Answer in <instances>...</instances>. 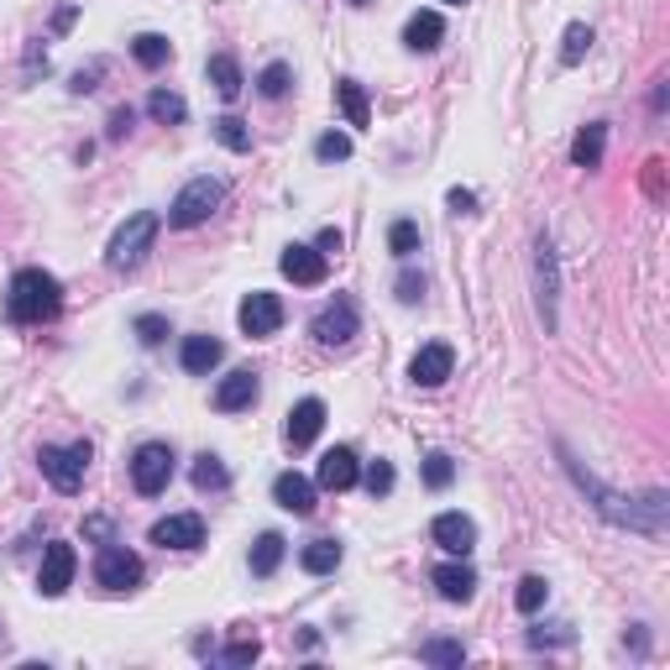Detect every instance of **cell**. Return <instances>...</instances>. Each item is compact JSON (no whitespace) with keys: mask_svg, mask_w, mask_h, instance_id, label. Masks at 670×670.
<instances>
[{"mask_svg":"<svg viewBox=\"0 0 670 670\" xmlns=\"http://www.w3.org/2000/svg\"><path fill=\"white\" fill-rule=\"evenodd\" d=\"M315 157H320V163H346V157H351V137H346V131H325L320 142H315Z\"/></svg>","mask_w":670,"mask_h":670,"instance_id":"39","label":"cell"},{"mask_svg":"<svg viewBox=\"0 0 670 670\" xmlns=\"http://www.w3.org/2000/svg\"><path fill=\"white\" fill-rule=\"evenodd\" d=\"M204 74H210V85H215V94H220V100H236V94H241V85H246V79H241V63H236L231 53H215V59L204 63Z\"/></svg>","mask_w":670,"mask_h":670,"instance_id":"25","label":"cell"},{"mask_svg":"<svg viewBox=\"0 0 670 670\" xmlns=\"http://www.w3.org/2000/svg\"><path fill=\"white\" fill-rule=\"evenodd\" d=\"M471 204H477L471 189H451V210H456V215H471Z\"/></svg>","mask_w":670,"mask_h":670,"instance_id":"43","label":"cell"},{"mask_svg":"<svg viewBox=\"0 0 670 670\" xmlns=\"http://www.w3.org/2000/svg\"><path fill=\"white\" fill-rule=\"evenodd\" d=\"M440 37H445V22H440V11H414L404 27V42L414 53H435Z\"/></svg>","mask_w":670,"mask_h":670,"instance_id":"23","label":"cell"},{"mask_svg":"<svg viewBox=\"0 0 670 670\" xmlns=\"http://www.w3.org/2000/svg\"><path fill=\"white\" fill-rule=\"evenodd\" d=\"M273 503L299 514V519H309V514H315V482L299 477V471H278V477H273Z\"/></svg>","mask_w":670,"mask_h":670,"instance_id":"17","label":"cell"},{"mask_svg":"<svg viewBox=\"0 0 670 670\" xmlns=\"http://www.w3.org/2000/svg\"><path fill=\"white\" fill-rule=\"evenodd\" d=\"M74 16H79V11H74V5H63V11H59V22H53V27H59V31H68V27H74Z\"/></svg>","mask_w":670,"mask_h":670,"instance_id":"46","label":"cell"},{"mask_svg":"<svg viewBox=\"0 0 670 670\" xmlns=\"http://www.w3.org/2000/svg\"><path fill=\"white\" fill-rule=\"evenodd\" d=\"M278 267H283V278H289V283H299V289H315V283H325V273H330V263H325L320 246H304V241L283 246Z\"/></svg>","mask_w":670,"mask_h":670,"instance_id":"10","label":"cell"},{"mask_svg":"<svg viewBox=\"0 0 670 670\" xmlns=\"http://www.w3.org/2000/svg\"><path fill=\"white\" fill-rule=\"evenodd\" d=\"M388 246H393V257H414V252H419V226H414V220H393V226H388Z\"/></svg>","mask_w":670,"mask_h":670,"instance_id":"35","label":"cell"},{"mask_svg":"<svg viewBox=\"0 0 670 670\" xmlns=\"http://www.w3.org/2000/svg\"><path fill=\"white\" fill-rule=\"evenodd\" d=\"M236 325H241V336H252V341L278 336V325H283V299L267 289H252L241 299V309H236Z\"/></svg>","mask_w":670,"mask_h":670,"instance_id":"8","label":"cell"},{"mask_svg":"<svg viewBox=\"0 0 670 670\" xmlns=\"http://www.w3.org/2000/svg\"><path fill=\"white\" fill-rule=\"evenodd\" d=\"M257 393H263L257 372H252V367H241V372H231V378H220V388H215V408H220V414L252 408V404H257Z\"/></svg>","mask_w":670,"mask_h":670,"instance_id":"18","label":"cell"},{"mask_svg":"<svg viewBox=\"0 0 670 670\" xmlns=\"http://www.w3.org/2000/svg\"><path fill=\"white\" fill-rule=\"evenodd\" d=\"M309 330H315L320 346H351V336L362 330V309H356V299H351V293H336L320 315H315Z\"/></svg>","mask_w":670,"mask_h":670,"instance_id":"7","label":"cell"},{"mask_svg":"<svg viewBox=\"0 0 670 670\" xmlns=\"http://www.w3.org/2000/svg\"><path fill=\"white\" fill-rule=\"evenodd\" d=\"M168 482H174V445L147 440L142 451L131 456V488L142 497H157V493H168Z\"/></svg>","mask_w":670,"mask_h":670,"instance_id":"6","label":"cell"},{"mask_svg":"<svg viewBox=\"0 0 670 670\" xmlns=\"http://www.w3.org/2000/svg\"><path fill=\"white\" fill-rule=\"evenodd\" d=\"M325 430V404L320 399H299L289 408V425H283V440H289L293 451H304V445H315V435Z\"/></svg>","mask_w":670,"mask_h":670,"instance_id":"16","label":"cell"},{"mask_svg":"<svg viewBox=\"0 0 670 670\" xmlns=\"http://www.w3.org/2000/svg\"><path fill=\"white\" fill-rule=\"evenodd\" d=\"M435 586H440L445 603H471V592H477V571L467 566V555H456V560L435 566Z\"/></svg>","mask_w":670,"mask_h":670,"instance_id":"20","label":"cell"},{"mask_svg":"<svg viewBox=\"0 0 670 670\" xmlns=\"http://www.w3.org/2000/svg\"><path fill=\"white\" fill-rule=\"evenodd\" d=\"M351 5H372V0H351Z\"/></svg>","mask_w":670,"mask_h":670,"instance_id":"48","label":"cell"},{"mask_svg":"<svg viewBox=\"0 0 670 670\" xmlns=\"http://www.w3.org/2000/svg\"><path fill=\"white\" fill-rule=\"evenodd\" d=\"M131 59L142 63V68H163V63L174 59V42H168V37H157V31H142V37L131 42Z\"/></svg>","mask_w":670,"mask_h":670,"instance_id":"27","label":"cell"},{"mask_svg":"<svg viewBox=\"0 0 670 670\" xmlns=\"http://www.w3.org/2000/svg\"><path fill=\"white\" fill-rule=\"evenodd\" d=\"M293 85V68L289 63H267L263 74H257V89H263V100H283Z\"/></svg>","mask_w":670,"mask_h":670,"instance_id":"34","label":"cell"},{"mask_svg":"<svg viewBox=\"0 0 670 670\" xmlns=\"http://www.w3.org/2000/svg\"><path fill=\"white\" fill-rule=\"evenodd\" d=\"M425 482H430V488H451V482H456V462H451L445 451H430V456H425Z\"/></svg>","mask_w":670,"mask_h":670,"instance_id":"38","label":"cell"},{"mask_svg":"<svg viewBox=\"0 0 670 670\" xmlns=\"http://www.w3.org/2000/svg\"><path fill=\"white\" fill-rule=\"evenodd\" d=\"M560 462H566V477L582 488V497H592V508H597L608 524L640 529V534H666V493H660V488L644 497H623V493H612V488H603L592 471H582V462H571L566 451H560Z\"/></svg>","mask_w":670,"mask_h":670,"instance_id":"1","label":"cell"},{"mask_svg":"<svg viewBox=\"0 0 670 670\" xmlns=\"http://www.w3.org/2000/svg\"><path fill=\"white\" fill-rule=\"evenodd\" d=\"M283 566V534H257L252 545V577H273Z\"/></svg>","mask_w":670,"mask_h":670,"instance_id":"29","label":"cell"},{"mask_svg":"<svg viewBox=\"0 0 670 670\" xmlns=\"http://www.w3.org/2000/svg\"><path fill=\"white\" fill-rule=\"evenodd\" d=\"M257 655H263V640H257V634H241V640H231L226 649H220L226 666H252Z\"/></svg>","mask_w":670,"mask_h":670,"instance_id":"37","label":"cell"},{"mask_svg":"<svg viewBox=\"0 0 670 670\" xmlns=\"http://www.w3.org/2000/svg\"><path fill=\"white\" fill-rule=\"evenodd\" d=\"M534 283H540V320L545 330H555V299H560V273H555V246L540 236V246H534Z\"/></svg>","mask_w":670,"mask_h":670,"instance_id":"13","label":"cell"},{"mask_svg":"<svg viewBox=\"0 0 670 670\" xmlns=\"http://www.w3.org/2000/svg\"><path fill=\"white\" fill-rule=\"evenodd\" d=\"M89 440H74V445H42L37 451V467H42V477L59 488V493H79L85 488V467H89Z\"/></svg>","mask_w":670,"mask_h":670,"instance_id":"5","label":"cell"},{"mask_svg":"<svg viewBox=\"0 0 670 670\" xmlns=\"http://www.w3.org/2000/svg\"><path fill=\"white\" fill-rule=\"evenodd\" d=\"M419 660H425V666H462V660H467V644L462 640H430V644H419Z\"/></svg>","mask_w":670,"mask_h":670,"instance_id":"33","label":"cell"},{"mask_svg":"<svg viewBox=\"0 0 670 670\" xmlns=\"http://www.w3.org/2000/svg\"><path fill=\"white\" fill-rule=\"evenodd\" d=\"M356 482H367V493H372V497H388V493H393V482H399V477H393V467H388V462H372V467L362 471Z\"/></svg>","mask_w":670,"mask_h":670,"instance_id":"40","label":"cell"},{"mask_svg":"<svg viewBox=\"0 0 670 670\" xmlns=\"http://www.w3.org/2000/svg\"><path fill=\"white\" fill-rule=\"evenodd\" d=\"M451 367H456V351L445 346V341H430V346L414 351V362H408V378L419 382V388H440V382L451 378Z\"/></svg>","mask_w":670,"mask_h":670,"instance_id":"15","label":"cell"},{"mask_svg":"<svg viewBox=\"0 0 670 670\" xmlns=\"http://www.w3.org/2000/svg\"><path fill=\"white\" fill-rule=\"evenodd\" d=\"M131 330H137V341H142V346H163L168 320H163V315H137V325H131Z\"/></svg>","mask_w":670,"mask_h":670,"instance_id":"41","label":"cell"},{"mask_svg":"<svg viewBox=\"0 0 670 670\" xmlns=\"http://www.w3.org/2000/svg\"><path fill=\"white\" fill-rule=\"evenodd\" d=\"M336 100H341V111H346V126H367V121H372L367 89L356 85V79H341V85H336Z\"/></svg>","mask_w":670,"mask_h":670,"instance_id":"26","label":"cell"},{"mask_svg":"<svg viewBox=\"0 0 670 670\" xmlns=\"http://www.w3.org/2000/svg\"><path fill=\"white\" fill-rule=\"evenodd\" d=\"M586 53H592V27H586V22H571V27H566V37H560V63H566V68H577Z\"/></svg>","mask_w":670,"mask_h":670,"instance_id":"30","label":"cell"},{"mask_svg":"<svg viewBox=\"0 0 670 670\" xmlns=\"http://www.w3.org/2000/svg\"><path fill=\"white\" fill-rule=\"evenodd\" d=\"M126 131H131V111H116L111 116V137H126Z\"/></svg>","mask_w":670,"mask_h":670,"instance_id":"44","label":"cell"},{"mask_svg":"<svg viewBox=\"0 0 670 670\" xmlns=\"http://www.w3.org/2000/svg\"><path fill=\"white\" fill-rule=\"evenodd\" d=\"M157 215L152 210H137L116 236H111V246H105V263L116 267V273H137L147 263V252H152V241H157Z\"/></svg>","mask_w":670,"mask_h":670,"instance_id":"4","label":"cell"},{"mask_svg":"<svg viewBox=\"0 0 670 670\" xmlns=\"http://www.w3.org/2000/svg\"><path fill=\"white\" fill-rule=\"evenodd\" d=\"M430 534H435V545L445 555H471V545H477V524H471L467 514H440L435 524H430Z\"/></svg>","mask_w":670,"mask_h":670,"instance_id":"19","label":"cell"},{"mask_svg":"<svg viewBox=\"0 0 670 670\" xmlns=\"http://www.w3.org/2000/svg\"><path fill=\"white\" fill-rule=\"evenodd\" d=\"M220 356H226V346H220L215 336H189V341H184V351H178L184 372H194V378H210V372L220 367Z\"/></svg>","mask_w":670,"mask_h":670,"instance_id":"21","label":"cell"},{"mask_svg":"<svg viewBox=\"0 0 670 670\" xmlns=\"http://www.w3.org/2000/svg\"><path fill=\"white\" fill-rule=\"evenodd\" d=\"M545 597H551L545 577H524V582H519V592H514V608H519V612H540V608H545Z\"/></svg>","mask_w":670,"mask_h":670,"instance_id":"36","label":"cell"},{"mask_svg":"<svg viewBox=\"0 0 670 670\" xmlns=\"http://www.w3.org/2000/svg\"><path fill=\"white\" fill-rule=\"evenodd\" d=\"M59 309H63V283L53 273L22 267V273L11 278V289H5V315L16 325H48V320H59Z\"/></svg>","mask_w":670,"mask_h":670,"instance_id":"2","label":"cell"},{"mask_svg":"<svg viewBox=\"0 0 670 670\" xmlns=\"http://www.w3.org/2000/svg\"><path fill=\"white\" fill-rule=\"evenodd\" d=\"M74 545L68 540H53L48 551H42V571H37V592L42 597H63L68 592V582H74Z\"/></svg>","mask_w":670,"mask_h":670,"instance_id":"11","label":"cell"},{"mask_svg":"<svg viewBox=\"0 0 670 670\" xmlns=\"http://www.w3.org/2000/svg\"><path fill=\"white\" fill-rule=\"evenodd\" d=\"M220 200H226V178H210V174L189 178L174 194V204H168V226L174 231H194V226H204L220 210Z\"/></svg>","mask_w":670,"mask_h":670,"instance_id":"3","label":"cell"},{"mask_svg":"<svg viewBox=\"0 0 670 670\" xmlns=\"http://www.w3.org/2000/svg\"><path fill=\"white\" fill-rule=\"evenodd\" d=\"M341 540H309L304 551H299V566L309 571V577H330L336 566H341Z\"/></svg>","mask_w":670,"mask_h":670,"instance_id":"24","label":"cell"},{"mask_svg":"<svg viewBox=\"0 0 670 670\" xmlns=\"http://www.w3.org/2000/svg\"><path fill=\"white\" fill-rule=\"evenodd\" d=\"M320 252L330 257V252H341V231H320Z\"/></svg>","mask_w":670,"mask_h":670,"instance_id":"45","label":"cell"},{"mask_svg":"<svg viewBox=\"0 0 670 670\" xmlns=\"http://www.w3.org/2000/svg\"><path fill=\"white\" fill-rule=\"evenodd\" d=\"M194 488H200V493H226V488H231V471H226V462L204 451L200 462H194Z\"/></svg>","mask_w":670,"mask_h":670,"instance_id":"28","label":"cell"},{"mask_svg":"<svg viewBox=\"0 0 670 670\" xmlns=\"http://www.w3.org/2000/svg\"><path fill=\"white\" fill-rule=\"evenodd\" d=\"M152 545H163V551H200L204 519L200 514H168V519L152 524Z\"/></svg>","mask_w":670,"mask_h":670,"instance_id":"12","label":"cell"},{"mask_svg":"<svg viewBox=\"0 0 670 670\" xmlns=\"http://www.w3.org/2000/svg\"><path fill=\"white\" fill-rule=\"evenodd\" d=\"M445 5H467V0H445Z\"/></svg>","mask_w":670,"mask_h":670,"instance_id":"47","label":"cell"},{"mask_svg":"<svg viewBox=\"0 0 670 670\" xmlns=\"http://www.w3.org/2000/svg\"><path fill=\"white\" fill-rule=\"evenodd\" d=\"M399 299H404V304H419V299H425V278H419V273H399Z\"/></svg>","mask_w":670,"mask_h":670,"instance_id":"42","label":"cell"},{"mask_svg":"<svg viewBox=\"0 0 670 670\" xmlns=\"http://www.w3.org/2000/svg\"><path fill=\"white\" fill-rule=\"evenodd\" d=\"M356 477H362V462H356V451H351V445L325 451L320 471H315V482H320L325 493H351V488H356Z\"/></svg>","mask_w":670,"mask_h":670,"instance_id":"14","label":"cell"},{"mask_svg":"<svg viewBox=\"0 0 670 670\" xmlns=\"http://www.w3.org/2000/svg\"><path fill=\"white\" fill-rule=\"evenodd\" d=\"M94 582L105 586V592H131V586H142V555L126 551V545H105L100 560H94Z\"/></svg>","mask_w":670,"mask_h":670,"instance_id":"9","label":"cell"},{"mask_svg":"<svg viewBox=\"0 0 670 670\" xmlns=\"http://www.w3.org/2000/svg\"><path fill=\"white\" fill-rule=\"evenodd\" d=\"M603 152H608V126L603 121H586L571 142V163L577 168H603Z\"/></svg>","mask_w":670,"mask_h":670,"instance_id":"22","label":"cell"},{"mask_svg":"<svg viewBox=\"0 0 670 670\" xmlns=\"http://www.w3.org/2000/svg\"><path fill=\"white\" fill-rule=\"evenodd\" d=\"M147 111H152V121H163V126H178V121L189 116V105H184V94H174V89H152V100H147Z\"/></svg>","mask_w":670,"mask_h":670,"instance_id":"32","label":"cell"},{"mask_svg":"<svg viewBox=\"0 0 670 670\" xmlns=\"http://www.w3.org/2000/svg\"><path fill=\"white\" fill-rule=\"evenodd\" d=\"M215 126V142L220 147H231V152H252V126L241 116H220V121H210Z\"/></svg>","mask_w":670,"mask_h":670,"instance_id":"31","label":"cell"}]
</instances>
